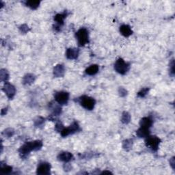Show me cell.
I'll return each instance as SVG.
<instances>
[{"label":"cell","mask_w":175,"mask_h":175,"mask_svg":"<svg viewBox=\"0 0 175 175\" xmlns=\"http://www.w3.org/2000/svg\"><path fill=\"white\" fill-rule=\"evenodd\" d=\"M43 144L41 140H34L26 142L20 147L19 153L22 158H25L31 151H38L41 149Z\"/></svg>","instance_id":"cell-1"},{"label":"cell","mask_w":175,"mask_h":175,"mask_svg":"<svg viewBox=\"0 0 175 175\" xmlns=\"http://www.w3.org/2000/svg\"><path fill=\"white\" fill-rule=\"evenodd\" d=\"M75 37L78 40V43L79 47L85 46L86 44L89 43V34L87 29L82 27L79 29L75 34Z\"/></svg>","instance_id":"cell-2"},{"label":"cell","mask_w":175,"mask_h":175,"mask_svg":"<svg viewBox=\"0 0 175 175\" xmlns=\"http://www.w3.org/2000/svg\"><path fill=\"white\" fill-rule=\"evenodd\" d=\"M130 69V64L126 62L122 58H118L114 63V70L118 73L124 75Z\"/></svg>","instance_id":"cell-3"},{"label":"cell","mask_w":175,"mask_h":175,"mask_svg":"<svg viewBox=\"0 0 175 175\" xmlns=\"http://www.w3.org/2000/svg\"><path fill=\"white\" fill-rule=\"evenodd\" d=\"M79 103L87 110H92L96 104V101L92 97L83 95L79 98Z\"/></svg>","instance_id":"cell-4"},{"label":"cell","mask_w":175,"mask_h":175,"mask_svg":"<svg viewBox=\"0 0 175 175\" xmlns=\"http://www.w3.org/2000/svg\"><path fill=\"white\" fill-rule=\"evenodd\" d=\"M160 143V138L156 135H149L145 140L146 146L155 152L157 151V150L159 149Z\"/></svg>","instance_id":"cell-5"},{"label":"cell","mask_w":175,"mask_h":175,"mask_svg":"<svg viewBox=\"0 0 175 175\" xmlns=\"http://www.w3.org/2000/svg\"><path fill=\"white\" fill-rule=\"evenodd\" d=\"M80 130H81V129H80L78 122L74 121L71 125L69 126V127L63 129V130L60 132V134L63 138H65L70 135L74 134Z\"/></svg>","instance_id":"cell-6"},{"label":"cell","mask_w":175,"mask_h":175,"mask_svg":"<svg viewBox=\"0 0 175 175\" xmlns=\"http://www.w3.org/2000/svg\"><path fill=\"white\" fill-rule=\"evenodd\" d=\"M70 94L66 91H59L54 94L55 101L59 105H66L69 102Z\"/></svg>","instance_id":"cell-7"},{"label":"cell","mask_w":175,"mask_h":175,"mask_svg":"<svg viewBox=\"0 0 175 175\" xmlns=\"http://www.w3.org/2000/svg\"><path fill=\"white\" fill-rule=\"evenodd\" d=\"M51 166L50 163L43 162H40L37 167L36 174L39 175H49L51 174Z\"/></svg>","instance_id":"cell-8"},{"label":"cell","mask_w":175,"mask_h":175,"mask_svg":"<svg viewBox=\"0 0 175 175\" xmlns=\"http://www.w3.org/2000/svg\"><path fill=\"white\" fill-rule=\"evenodd\" d=\"M69 14L67 12H64L62 13H59L57 14L54 17V21L56 23L55 26V30L56 31L60 30L61 27L64 25V19L66 18V17L68 16Z\"/></svg>","instance_id":"cell-9"},{"label":"cell","mask_w":175,"mask_h":175,"mask_svg":"<svg viewBox=\"0 0 175 175\" xmlns=\"http://www.w3.org/2000/svg\"><path fill=\"white\" fill-rule=\"evenodd\" d=\"M2 90L3 92H5L7 97H8L9 99H12L15 96L16 94L15 87L8 82H5L4 86H3Z\"/></svg>","instance_id":"cell-10"},{"label":"cell","mask_w":175,"mask_h":175,"mask_svg":"<svg viewBox=\"0 0 175 175\" xmlns=\"http://www.w3.org/2000/svg\"><path fill=\"white\" fill-rule=\"evenodd\" d=\"M57 158L59 161H60V162L68 163L69 162H71V161L73 159V155L71 153L67 151H64V152L59 153L58 154Z\"/></svg>","instance_id":"cell-11"},{"label":"cell","mask_w":175,"mask_h":175,"mask_svg":"<svg viewBox=\"0 0 175 175\" xmlns=\"http://www.w3.org/2000/svg\"><path fill=\"white\" fill-rule=\"evenodd\" d=\"M79 50L78 48H69L66 51V57L69 59H75L78 58Z\"/></svg>","instance_id":"cell-12"},{"label":"cell","mask_w":175,"mask_h":175,"mask_svg":"<svg viewBox=\"0 0 175 175\" xmlns=\"http://www.w3.org/2000/svg\"><path fill=\"white\" fill-rule=\"evenodd\" d=\"M139 124L140 126V127L142 128L150 129V128L152 127L153 124V121L152 120V118H150V117H144L140 121Z\"/></svg>","instance_id":"cell-13"},{"label":"cell","mask_w":175,"mask_h":175,"mask_svg":"<svg viewBox=\"0 0 175 175\" xmlns=\"http://www.w3.org/2000/svg\"><path fill=\"white\" fill-rule=\"evenodd\" d=\"M53 73L55 78H62L65 73L64 66L62 64H57L54 67Z\"/></svg>","instance_id":"cell-14"},{"label":"cell","mask_w":175,"mask_h":175,"mask_svg":"<svg viewBox=\"0 0 175 175\" xmlns=\"http://www.w3.org/2000/svg\"><path fill=\"white\" fill-rule=\"evenodd\" d=\"M50 108L52 110L53 114L51 115L52 116H59L62 114V107L59 106V104L54 103L51 102L50 103Z\"/></svg>","instance_id":"cell-15"},{"label":"cell","mask_w":175,"mask_h":175,"mask_svg":"<svg viewBox=\"0 0 175 175\" xmlns=\"http://www.w3.org/2000/svg\"><path fill=\"white\" fill-rule=\"evenodd\" d=\"M119 30H120V32L122 36L125 37H127V38L130 36L131 35H132V34H133L131 27L129 25H126V24L122 25L120 27V29H119Z\"/></svg>","instance_id":"cell-16"},{"label":"cell","mask_w":175,"mask_h":175,"mask_svg":"<svg viewBox=\"0 0 175 175\" xmlns=\"http://www.w3.org/2000/svg\"><path fill=\"white\" fill-rule=\"evenodd\" d=\"M36 80V76L31 73H27L23 78L22 82L24 85H31Z\"/></svg>","instance_id":"cell-17"},{"label":"cell","mask_w":175,"mask_h":175,"mask_svg":"<svg viewBox=\"0 0 175 175\" xmlns=\"http://www.w3.org/2000/svg\"><path fill=\"white\" fill-rule=\"evenodd\" d=\"M99 66H98L97 64H92V65H90L89 67H88L86 69L85 73L86 75L92 76V75H96L97 73L99 72Z\"/></svg>","instance_id":"cell-18"},{"label":"cell","mask_w":175,"mask_h":175,"mask_svg":"<svg viewBox=\"0 0 175 175\" xmlns=\"http://www.w3.org/2000/svg\"><path fill=\"white\" fill-rule=\"evenodd\" d=\"M150 129H144L142 127H140L137 130V131H136V135H137L138 137L140 138H146L148 137L149 135H150Z\"/></svg>","instance_id":"cell-19"},{"label":"cell","mask_w":175,"mask_h":175,"mask_svg":"<svg viewBox=\"0 0 175 175\" xmlns=\"http://www.w3.org/2000/svg\"><path fill=\"white\" fill-rule=\"evenodd\" d=\"M25 4L27 7H28L31 10H36L40 4V1H35V0H30V1H26Z\"/></svg>","instance_id":"cell-20"},{"label":"cell","mask_w":175,"mask_h":175,"mask_svg":"<svg viewBox=\"0 0 175 175\" xmlns=\"http://www.w3.org/2000/svg\"><path fill=\"white\" fill-rule=\"evenodd\" d=\"M131 115L127 111H123V113L122 114V117H121V122L123 124H129L131 121Z\"/></svg>","instance_id":"cell-21"},{"label":"cell","mask_w":175,"mask_h":175,"mask_svg":"<svg viewBox=\"0 0 175 175\" xmlns=\"http://www.w3.org/2000/svg\"><path fill=\"white\" fill-rule=\"evenodd\" d=\"M133 143L134 142H133V140L131 139L125 140L122 142V148L125 150H127V151H129V150H130L132 149Z\"/></svg>","instance_id":"cell-22"},{"label":"cell","mask_w":175,"mask_h":175,"mask_svg":"<svg viewBox=\"0 0 175 175\" xmlns=\"http://www.w3.org/2000/svg\"><path fill=\"white\" fill-rule=\"evenodd\" d=\"M0 79L2 82H7L9 79V73L6 69H2L0 71Z\"/></svg>","instance_id":"cell-23"},{"label":"cell","mask_w":175,"mask_h":175,"mask_svg":"<svg viewBox=\"0 0 175 175\" xmlns=\"http://www.w3.org/2000/svg\"><path fill=\"white\" fill-rule=\"evenodd\" d=\"M12 167L4 165H1V168H0V172L2 174H9L12 173Z\"/></svg>","instance_id":"cell-24"},{"label":"cell","mask_w":175,"mask_h":175,"mask_svg":"<svg viewBox=\"0 0 175 175\" xmlns=\"http://www.w3.org/2000/svg\"><path fill=\"white\" fill-rule=\"evenodd\" d=\"M45 119L41 116H38L34 121V126L36 127H40L41 126H43L45 123Z\"/></svg>","instance_id":"cell-25"},{"label":"cell","mask_w":175,"mask_h":175,"mask_svg":"<svg viewBox=\"0 0 175 175\" xmlns=\"http://www.w3.org/2000/svg\"><path fill=\"white\" fill-rule=\"evenodd\" d=\"M15 134V130L12 128H8L3 131L2 135L6 138H10Z\"/></svg>","instance_id":"cell-26"},{"label":"cell","mask_w":175,"mask_h":175,"mask_svg":"<svg viewBox=\"0 0 175 175\" xmlns=\"http://www.w3.org/2000/svg\"><path fill=\"white\" fill-rule=\"evenodd\" d=\"M149 90L150 88H142L140 92H138L137 96L140 98H144L148 94Z\"/></svg>","instance_id":"cell-27"},{"label":"cell","mask_w":175,"mask_h":175,"mask_svg":"<svg viewBox=\"0 0 175 175\" xmlns=\"http://www.w3.org/2000/svg\"><path fill=\"white\" fill-rule=\"evenodd\" d=\"M64 129V125H63V124L62 123V122H61V121H58L56 122V124H55V130L57 132H59V133H60Z\"/></svg>","instance_id":"cell-28"},{"label":"cell","mask_w":175,"mask_h":175,"mask_svg":"<svg viewBox=\"0 0 175 175\" xmlns=\"http://www.w3.org/2000/svg\"><path fill=\"white\" fill-rule=\"evenodd\" d=\"M19 30L21 33L26 34L28 32V31L30 30V29L27 24H23V25H21L19 27Z\"/></svg>","instance_id":"cell-29"},{"label":"cell","mask_w":175,"mask_h":175,"mask_svg":"<svg viewBox=\"0 0 175 175\" xmlns=\"http://www.w3.org/2000/svg\"><path fill=\"white\" fill-rule=\"evenodd\" d=\"M118 94L121 97H125L127 95L128 92L123 87H120L118 88Z\"/></svg>","instance_id":"cell-30"},{"label":"cell","mask_w":175,"mask_h":175,"mask_svg":"<svg viewBox=\"0 0 175 175\" xmlns=\"http://www.w3.org/2000/svg\"><path fill=\"white\" fill-rule=\"evenodd\" d=\"M170 75L173 77L174 75V59H172V61L170 62V69H169Z\"/></svg>","instance_id":"cell-31"},{"label":"cell","mask_w":175,"mask_h":175,"mask_svg":"<svg viewBox=\"0 0 175 175\" xmlns=\"http://www.w3.org/2000/svg\"><path fill=\"white\" fill-rule=\"evenodd\" d=\"M170 165L171 166V167H172V168L173 170H174V166H175V161H174V157H172L170 159Z\"/></svg>","instance_id":"cell-32"},{"label":"cell","mask_w":175,"mask_h":175,"mask_svg":"<svg viewBox=\"0 0 175 175\" xmlns=\"http://www.w3.org/2000/svg\"><path fill=\"white\" fill-rule=\"evenodd\" d=\"M7 111H8V108H4V109L2 110V116H3V115H5L7 112Z\"/></svg>","instance_id":"cell-33"},{"label":"cell","mask_w":175,"mask_h":175,"mask_svg":"<svg viewBox=\"0 0 175 175\" xmlns=\"http://www.w3.org/2000/svg\"><path fill=\"white\" fill-rule=\"evenodd\" d=\"M101 174H112V173H111L110 172V171H107V170H106V171H103V172H102Z\"/></svg>","instance_id":"cell-34"}]
</instances>
